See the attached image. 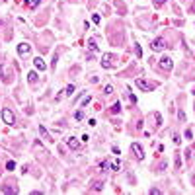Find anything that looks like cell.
<instances>
[{
	"mask_svg": "<svg viewBox=\"0 0 195 195\" xmlns=\"http://www.w3.org/2000/svg\"><path fill=\"white\" fill-rule=\"evenodd\" d=\"M115 61H117V57H115L113 53H105V55H102V66L103 68H113Z\"/></svg>",
	"mask_w": 195,
	"mask_h": 195,
	"instance_id": "cell-1",
	"label": "cell"
},
{
	"mask_svg": "<svg viewBox=\"0 0 195 195\" xmlns=\"http://www.w3.org/2000/svg\"><path fill=\"white\" fill-rule=\"evenodd\" d=\"M131 152L135 154L137 160H144V148H143L139 143H133V144H131Z\"/></svg>",
	"mask_w": 195,
	"mask_h": 195,
	"instance_id": "cell-2",
	"label": "cell"
},
{
	"mask_svg": "<svg viewBox=\"0 0 195 195\" xmlns=\"http://www.w3.org/2000/svg\"><path fill=\"white\" fill-rule=\"evenodd\" d=\"M158 66H160V70H164V72H170L172 70V66H174V62L170 57H162L160 62H158Z\"/></svg>",
	"mask_w": 195,
	"mask_h": 195,
	"instance_id": "cell-3",
	"label": "cell"
},
{
	"mask_svg": "<svg viewBox=\"0 0 195 195\" xmlns=\"http://www.w3.org/2000/svg\"><path fill=\"white\" fill-rule=\"evenodd\" d=\"M152 51H164L166 47H168V43H166V39H162V37H158V39H154L152 41Z\"/></svg>",
	"mask_w": 195,
	"mask_h": 195,
	"instance_id": "cell-4",
	"label": "cell"
},
{
	"mask_svg": "<svg viewBox=\"0 0 195 195\" xmlns=\"http://www.w3.org/2000/svg\"><path fill=\"white\" fill-rule=\"evenodd\" d=\"M2 119H4V123H6V125H14V123H16L14 113L10 111L8 107H4V109H2Z\"/></svg>",
	"mask_w": 195,
	"mask_h": 195,
	"instance_id": "cell-5",
	"label": "cell"
},
{
	"mask_svg": "<svg viewBox=\"0 0 195 195\" xmlns=\"http://www.w3.org/2000/svg\"><path fill=\"white\" fill-rule=\"evenodd\" d=\"M137 86H139L141 90H144V92H150V90H154V88H156V84H150V82L143 80V78H139V80H137Z\"/></svg>",
	"mask_w": 195,
	"mask_h": 195,
	"instance_id": "cell-6",
	"label": "cell"
},
{
	"mask_svg": "<svg viewBox=\"0 0 195 195\" xmlns=\"http://www.w3.org/2000/svg\"><path fill=\"white\" fill-rule=\"evenodd\" d=\"M66 146L72 148V150H78V148H80V143H78L74 137H68V139H66Z\"/></svg>",
	"mask_w": 195,
	"mask_h": 195,
	"instance_id": "cell-7",
	"label": "cell"
},
{
	"mask_svg": "<svg viewBox=\"0 0 195 195\" xmlns=\"http://www.w3.org/2000/svg\"><path fill=\"white\" fill-rule=\"evenodd\" d=\"M33 65H35V68H37V70H41V72L47 68V65L43 62V59H41V57H35V59H33Z\"/></svg>",
	"mask_w": 195,
	"mask_h": 195,
	"instance_id": "cell-8",
	"label": "cell"
},
{
	"mask_svg": "<svg viewBox=\"0 0 195 195\" xmlns=\"http://www.w3.org/2000/svg\"><path fill=\"white\" fill-rule=\"evenodd\" d=\"M29 51H31V45L29 43H20L18 45V53H20V55H28Z\"/></svg>",
	"mask_w": 195,
	"mask_h": 195,
	"instance_id": "cell-9",
	"label": "cell"
},
{
	"mask_svg": "<svg viewBox=\"0 0 195 195\" xmlns=\"http://www.w3.org/2000/svg\"><path fill=\"white\" fill-rule=\"evenodd\" d=\"M39 133L43 135V139H45V141H49V143H53V141H55V139H53V137L49 135V131H47V129L43 127V125H39Z\"/></svg>",
	"mask_w": 195,
	"mask_h": 195,
	"instance_id": "cell-10",
	"label": "cell"
},
{
	"mask_svg": "<svg viewBox=\"0 0 195 195\" xmlns=\"http://www.w3.org/2000/svg\"><path fill=\"white\" fill-rule=\"evenodd\" d=\"M28 82H29V84H35V82H37V72H35V70L28 72Z\"/></svg>",
	"mask_w": 195,
	"mask_h": 195,
	"instance_id": "cell-11",
	"label": "cell"
},
{
	"mask_svg": "<svg viewBox=\"0 0 195 195\" xmlns=\"http://www.w3.org/2000/svg\"><path fill=\"white\" fill-rule=\"evenodd\" d=\"M0 76H2V80L4 82H10V76H8V72H6V66H0Z\"/></svg>",
	"mask_w": 195,
	"mask_h": 195,
	"instance_id": "cell-12",
	"label": "cell"
},
{
	"mask_svg": "<svg viewBox=\"0 0 195 195\" xmlns=\"http://www.w3.org/2000/svg\"><path fill=\"white\" fill-rule=\"evenodd\" d=\"M88 49H90L92 53H98V51H99V47L96 45V41H94V39H90V41H88Z\"/></svg>",
	"mask_w": 195,
	"mask_h": 195,
	"instance_id": "cell-13",
	"label": "cell"
},
{
	"mask_svg": "<svg viewBox=\"0 0 195 195\" xmlns=\"http://www.w3.org/2000/svg\"><path fill=\"white\" fill-rule=\"evenodd\" d=\"M74 90H76V86H74V84L66 86V88H65V96H72V94H74Z\"/></svg>",
	"mask_w": 195,
	"mask_h": 195,
	"instance_id": "cell-14",
	"label": "cell"
},
{
	"mask_svg": "<svg viewBox=\"0 0 195 195\" xmlns=\"http://www.w3.org/2000/svg\"><path fill=\"white\" fill-rule=\"evenodd\" d=\"M119 111H121V103L115 102V103L111 105V113H119Z\"/></svg>",
	"mask_w": 195,
	"mask_h": 195,
	"instance_id": "cell-15",
	"label": "cell"
},
{
	"mask_svg": "<svg viewBox=\"0 0 195 195\" xmlns=\"http://www.w3.org/2000/svg\"><path fill=\"white\" fill-rule=\"evenodd\" d=\"M14 168H16V162H14V160H8V162H6V170H8V172H12Z\"/></svg>",
	"mask_w": 195,
	"mask_h": 195,
	"instance_id": "cell-16",
	"label": "cell"
},
{
	"mask_svg": "<svg viewBox=\"0 0 195 195\" xmlns=\"http://www.w3.org/2000/svg\"><path fill=\"white\" fill-rule=\"evenodd\" d=\"M74 119H76V121H82V119H84V111H82V109L74 113Z\"/></svg>",
	"mask_w": 195,
	"mask_h": 195,
	"instance_id": "cell-17",
	"label": "cell"
},
{
	"mask_svg": "<svg viewBox=\"0 0 195 195\" xmlns=\"http://www.w3.org/2000/svg\"><path fill=\"white\" fill-rule=\"evenodd\" d=\"M102 187H103V183H99V182H96V183H94V191H102Z\"/></svg>",
	"mask_w": 195,
	"mask_h": 195,
	"instance_id": "cell-18",
	"label": "cell"
},
{
	"mask_svg": "<svg viewBox=\"0 0 195 195\" xmlns=\"http://www.w3.org/2000/svg\"><path fill=\"white\" fill-rule=\"evenodd\" d=\"M135 55L137 57H143V49H141V45H135Z\"/></svg>",
	"mask_w": 195,
	"mask_h": 195,
	"instance_id": "cell-19",
	"label": "cell"
},
{
	"mask_svg": "<svg viewBox=\"0 0 195 195\" xmlns=\"http://www.w3.org/2000/svg\"><path fill=\"white\" fill-rule=\"evenodd\" d=\"M119 168H121V162H119V160H117V162H113V164H111V170H113V172H117Z\"/></svg>",
	"mask_w": 195,
	"mask_h": 195,
	"instance_id": "cell-20",
	"label": "cell"
},
{
	"mask_svg": "<svg viewBox=\"0 0 195 195\" xmlns=\"http://www.w3.org/2000/svg\"><path fill=\"white\" fill-rule=\"evenodd\" d=\"M111 92H113V86H111V84H107V86L103 88V94H111Z\"/></svg>",
	"mask_w": 195,
	"mask_h": 195,
	"instance_id": "cell-21",
	"label": "cell"
},
{
	"mask_svg": "<svg viewBox=\"0 0 195 195\" xmlns=\"http://www.w3.org/2000/svg\"><path fill=\"white\" fill-rule=\"evenodd\" d=\"M107 168H109V162L107 160H103L102 164H99V170H107Z\"/></svg>",
	"mask_w": 195,
	"mask_h": 195,
	"instance_id": "cell-22",
	"label": "cell"
},
{
	"mask_svg": "<svg viewBox=\"0 0 195 195\" xmlns=\"http://www.w3.org/2000/svg\"><path fill=\"white\" fill-rule=\"evenodd\" d=\"M176 168H178V170L182 168V158L180 156H176Z\"/></svg>",
	"mask_w": 195,
	"mask_h": 195,
	"instance_id": "cell-23",
	"label": "cell"
},
{
	"mask_svg": "<svg viewBox=\"0 0 195 195\" xmlns=\"http://www.w3.org/2000/svg\"><path fill=\"white\" fill-rule=\"evenodd\" d=\"M178 117H180V121H186V113L180 109V111H178Z\"/></svg>",
	"mask_w": 195,
	"mask_h": 195,
	"instance_id": "cell-24",
	"label": "cell"
},
{
	"mask_svg": "<svg viewBox=\"0 0 195 195\" xmlns=\"http://www.w3.org/2000/svg\"><path fill=\"white\" fill-rule=\"evenodd\" d=\"M164 2H166V0H154V6H156V8H160Z\"/></svg>",
	"mask_w": 195,
	"mask_h": 195,
	"instance_id": "cell-25",
	"label": "cell"
},
{
	"mask_svg": "<svg viewBox=\"0 0 195 195\" xmlns=\"http://www.w3.org/2000/svg\"><path fill=\"white\" fill-rule=\"evenodd\" d=\"M29 4H31V6L35 8V6H37V4H41V0H29Z\"/></svg>",
	"mask_w": 195,
	"mask_h": 195,
	"instance_id": "cell-26",
	"label": "cell"
},
{
	"mask_svg": "<svg viewBox=\"0 0 195 195\" xmlns=\"http://www.w3.org/2000/svg\"><path fill=\"white\" fill-rule=\"evenodd\" d=\"M92 22H94V24H99V16H98V14H94V18H92Z\"/></svg>",
	"mask_w": 195,
	"mask_h": 195,
	"instance_id": "cell-27",
	"label": "cell"
},
{
	"mask_svg": "<svg viewBox=\"0 0 195 195\" xmlns=\"http://www.w3.org/2000/svg\"><path fill=\"white\" fill-rule=\"evenodd\" d=\"M90 99H92L90 96H86V98H84V99H82V103H84V105H88V103H90Z\"/></svg>",
	"mask_w": 195,
	"mask_h": 195,
	"instance_id": "cell-28",
	"label": "cell"
},
{
	"mask_svg": "<svg viewBox=\"0 0 195 195\" xmlns=\"http://www.w3.org/2000/svg\"><path fill=\"white\" fill-rule=\"evenodd\" d=\"M150 193H152V195H160V189H156V187H152V189H150Z\"/></svg>",
	"mask_w": 195,
	"mask_h": 195,
	"instance_id": "cell-29",
	"label": "cell"
},
{
	"mask_svg": "<svg viewBox=\"0 0 195 195\" xmlns=\"http://www.w3.org/2000/svg\"><path fill=\"white\" fill-rule=\"evenodd\" d=\"M191 137H193V133H191V129H187V131H186V139H191Z\"/></svg>",
	"mask_w": 195,
	"mask_h": 195,
	"instance_id": "cell-30",
	"label": "cell"
},
{
	"mask_svg": "<svg viewBox=\"0 0 195 195\" xmlns=\"http://www.w3.org/2000/svg\"><path fill=\"white\" fill-rule=\"evenodd\" d=\"M111 150H113V154H121V150H119V146H113V148H111Z\"/></svg>",
	"mask_w": 195,
	"mask_h": 195,
	"instance_id": "cell-31",
	"label": "cell"
},
{
	"mask_svg": "<svg viewBox=\"0 0 195 195\" xmlns=\"http://www.w3.org/2000/svg\"><path fill=\"white\" fill-rule=\"evenodd\" d=\"M129 99H131V103H137V98L133 96V94H129Z\"/></svg>",
	"mask_w": 195,
	"mask_h": 195,
	"instance_id": "cell-32",
	"label": "cell"
},
{
	"mask_svg": "<svg viewBox=\"0 0 195 195\" xmlns=\"http://www.w3.org/2000/svg\"><path fill=\"white\" fill-rule=\"evenodd\" d=\"M193 12H195V4H193Z\"/></svg>",
	"mask_w": 195,
	"mask_h": 195,
	"instance_id": "cell-33",
	"label": "cell"
},
{
	"mask_svg": "<svg viewBox=\"0 0 195 195\" xmlns=\"http://www.w3.org/2000/svg\"><path fill=\"white\" fill-rule=\"evenodd\" d=\"M193 109H195V103H193Z\"/></svg>",
	"mask_w": 195,
	"mask_h": 195,
	"instance_id": "cell-34",
	"label": "cell"
}]
</instances>
